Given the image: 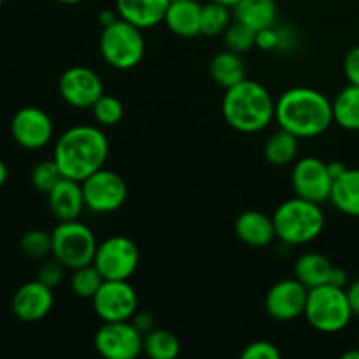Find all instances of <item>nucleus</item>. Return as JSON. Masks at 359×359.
<instances>
[{"label":"nucleus","mask_w":359,"mask_h":359,"mask_svg":"<svg viewBox=\"0 0 359 359\" xmlns=\"http://www.w3.org/2000/svg\"><path fill=\"white\" fill-rule=\"evenodd\" d=\"M214 2H219V4H223V6H226V7H230V9H233V7L238 6V4H241L242 0H214Z\"/></svg>","instance_id":"obj_44"},{"label":"nucleus","mask_w":359,"mask_h":359,"mask_svg":"<svg viewBox=\"0 0 359 359\" xmlns=\"http://www.w3.org/2000/svg\"><path fill=\"white\" fill-rule=\"evenodd\" d=\"M60 95L72 107L91 109L104 95V83L100 76L88 67H70L60 77Z\"/></svg>","instance_id":"obj_14"},{"label":"nucleus","mask_w":359,"mask_h":359,"mask_svg":"<svg viewBox=\"0 0 359 359\" xmlns=\"http://www.w3.org/2000/svg\"><path fill=\"white\" fill-rule=\"evenodd\" d=\"M7 175H9V170H7V165L4 163V160H2V158H0V189H2V186L6 184Z\"/></svg>","instance_id":"obj_43"},{"label":"nucleus","mask_w":359,"mask_h":359,"mask_svg":"<svg viewBox=\"0 0 359 359\" xmlns=\"http://www.w3.org/2000/svg\"><path fill=\"white\" fill-rule=\"evenodd\" d=\"M304 316L318 332L339 333L349 325L354 314L346 290L326 283L309 290Z\"/></svg>","instance_id":"obj_5"},{"label":"nucleus","mask_w":359,"mask_h":359,"mask_svg":"<svg viewBox=\"0 0 359 359\" xmlns=\"http://www.w3.org/2000/svg\"><path fill=\"white\" fill-rule=\"evenodd\" d=\"M2 4H4V0H0V7H2Z\"/></svg>","instance_id":"obj_48"},{"label":"nucleus","mask_w":359,"mask_h":359,"mask_svg":"<svg viewBox=\"0 0 359 359\" xmlns=\"http://www.w3.org/2000/svg\"><path fill=\"white\" fill-rule=\"evenodd\" d=\"M109 140L98 126L77 125L63 132L55 144V158L63 177L83 182L104 168Z\"/></svg>","instance_id":"obj_1"},{"label":"nucleus","mask_w":359,"mask_h":359,"mask_svg":"<svg viewBox=\"0 0 359 359\" xmlns=\"http://www.w3.org/2000/svg\"><path fill=\"white\" fill-rule=\"evenodd\" d=\"M20 249L32 259H44L51 255V233L44 230H30L21 237Z\"/></svg>","instance_id":"obj_33"},{"label":"nucleus","mask_w":359,"mask_h":359,"mask_svg":"<svg viewBox=\"0 0 359 359\" xmlns=\"http://www.w3.org/2000/svg\"><path fill=\"white\" fill-rule=\"evenodd\" d=\"M65 270L67 266L53 256L51 259H46V262H42V265L39 266L37 279L41 280V283H44L46 286L51 287V290H55V287L63 280Z\"/></svg>","instance_id":"obj_34"},{"label":"nucleus","mask_w":359,"mask_h":359,"mask_svg":"<svg viewBox=\"0 0 359 359\" xmlns=\"http://www.w3.org/2000/svg\"><path fill=\"white\" fill-rule=\"evenodd\" d=\"M139 262L140 252L135 242L114 235L98 244L93 265L105 280H128L135 273Z\"/></svg>","instance_id":"obj_8"},{"label":"nucleus","mask_w":359,"mask_h":359,"mask_svg":"<svg viewBox=\"0 0 359 359\" xmlns=\"http://www.w3.org/2000/svg\"><path fill=\"white\" fill-rule=\"evenodd\" d=\"M58 2L67 4V6H74V4H79V2H83V0H58Z\"/></svg>","instance_id":"obj_46"},{"label":"nucleus","mask_w":359,"mask_h":359,"mask_svg":"<svg viewBox=\"0 0 359 359\" xmlns=\"http://www.w3.org/2000/svg\"><path fill=\"white\" fill-rule=\"evenodd\" d=\"M279 28L273 27L263 28L256 32V48L262 51H279Z\"/></svg>","instance_id":"obj_36"},{"label":"nucleus","mask_w":359,"mask_h":359,"mask_svg":"<svg viewBox=\"0 0 359 359\" xmlns=\"http://www.w3.org/2000/svg\"><path fill=\"white\" fill-rule=\"evenodd\" d=\"M346 293H347V298H349L353 314L359 318V279L354 280L353 284H349V286L346 287Z\"/></svg>","instance_id":"obj_39"},{"label":"nucleus","mask_w":359,"mask_h":359,"mask_svg":"<svg viewBox=\"0 0 359 359\" xmlns=\"http://www.w3.org/2000/svg\"><path fill=\"white\" fill-rule=\"evenodd\" d=\"M333 121L346 130H359V86L349 84L333 100Z\"/></svg>","instance_id":"obj_26"},{"label":"nucleus","mask_w":359,"mask_h":359,"mask_svg":"<svg viewBox=\"0 0 359 359\" xmlns=\"http://www.w3.org/2000/svg\"><path fill=\"white\" fill-rule=\"evenodd\" d=\"M91 112H93V118L98 125L114 126L118 125L123 119V116H125V107H123L119 98L104 93L97 102H95V105L91 107Z\"/></svg>","instance_id":"obj_31"},{"label":"nucleus","mask_w":359,"mask_h":359,"mask_svg":"<svg viewBox=\"0 0 359 359\" xmlns=\"http://www.w3.org/2000/svg\"><path fill=\"white\" fill-rule=\"evenodd\" d=\"M53 304H55V297H53L51 287L35 279L18 287L11 302V309L20 321L37 323L51 312Z\"/></svg>","instance_id":"obj_16"},{"label":"nucleus","mask_w":359,"mask_h":359,"mask_svg":"<svg viewBox=\"0 0 359 359\" xmlns=\"http://www.w3.org/2000/svg\"><path fill=\"white\" fill-rule=\"evenodd\" d=\"M231 13L230 7L219 2L210 0L209 4L202 6V34L209 37L223 35L224 30L230 27Z\"/></svg>","instance_id":"obj_28"},{"label":"nucleus","mask_w":359,"mask_h":359,"mask_svg":"<svg viewBox=\"0 0 359 359\" xmlns=\"http://www.w3.org/2000/svg\"><path fill=\"white\" fill-rule=\"evenodd\" d=\"M242 359H280V351L269 340H256L245 346L242 351Z\"/></svg>","instance_id":"obj_35"},{"label":"nucleus","mask_w":359,"mask_h":359,"mask_svg":"<svg viewBox=\"0 0 359 359\" xmlns=\"http://www.w3.org/2000/svg\"><path fill=\"white\" fill-rule=\"evenodd\" d=\"M102 58L118 70H130L139 65L146 53L142 28L118 18L104 27L100 35Z\"/></svg>","instance_id":"obj_6"},{"label":"nucleus","mask_w":359,"mask_h":359,"mask_svg":"<svg viewBox=\"0 0 359 359\" xmlns=\"http://www.w3.org/2000/svg\"><path fill=\"white\" fill-rule=\"evenodd\" d=\"M235 233L249 248H266L276 235L273 217L259 210H245L235 221Z\"/></svg>","instance_id":"obj_18"},{"label":"nucleus","mask_w":359,"mask_h":359,"mask_svg":"<svg viewBox=\"0 0 359 359\" xmlns=\"http://www.w3.org/2000/svg\"><path fill=\"white\" fill-rule=\"evenodd\" d=\"M233 16L252 30H263L276 25L277 4L276 0H242L233 7Z\"/></svg>","instance_id":"obj_22"},{"label":"nucleus","mask_w":359,"mask_h":359,"mask_svg":"<svg viewBox=\"0 0 359 359\" xmlns=\"http://www.w3.org/2000/svg\"><path fill=\"white\" fill-rule=\"evenodd\" d=\"M170 0H116L119 18L142 28H153L163 23Z\"/></svg>","instance_id":"obj_19"},{"label":"nucleus","mask_w":359,"mask_h":359,"mask_svg":"<svg viewBox=\"0 0 359 359\" xmlns=\"http://www.w3.org/2000/svg\"><path fill=\"white\" fill-rule=\"evenodd\" d=\"M328 284H333V286L344 287V290H346V287H347V273H346V270L340 269V266H333L332 273H330Z\"/></svg>","instance_id":"obj_40"},{"label":"nucleus","mask_w":359,"mask_h":359,"mask_svg":"<svg viewBox=\"0 0 359 359\" xmlns=\"http://www.w3.org/2000/svg\"><path fill=\"white\" fill-rule=\"evenodd\" d=\"M223 35L226 49L237 53V55H244V53L256 48V30L237 20H235V23H230V27L224 30Z\"/></svg>","instance_id":"obj_30"},{"label":"nucleus","mask_w":359,"mask_h":359,"mask_svg":"<svg viewBox=\"0 0 359 359\" xmlns=\"http://www.w3.org/2000/svg\"><path fill=\"white\" fill-rule=\"evenodd\" d=\"M210 77L214 79V83L219 84L221 88L228 90V88L235 86L241 81L245 79V69L244 62H242V55L230 51H221L210 60L209 65Z\"/></svg>","instance_id":"obj_23"},{"label":"nucleus","mask_w":359,"mask_h":359,"mask_svg":"<svg viewBox=\"0 0 359 359\" xmlns=\"http://www.w3.org/2000/svg\"><path fill=\"white\" fill-rule=\"evenodd\" d=\"M95 349L107 359H135L144 353V335L132 321L104 323L95 333Z\"/></svg>","instance_id":"obj_10"},{"label":"nucleus","mask_w":359,"mask_h":359,"mask_svg":"<svg viewBox=\"0 0 359 359\" xmlns=\"http://www.w3.org/2000/svg\"><path fill=\"white\" fill-rule=\"evenodd\" d=\"M144 353L153 359H174L181 353V342L168 330L154 328L144 335Z\"/></svg>","instance_id":"obj_27"},{"label":"nucleus","mask_w":359,"mask_h":359,"mask_svg":"<svg viewBox=\"0 0 359 359\" xmlns=\"http://www.w3.org/2000/svg\"><path fill=\"white\" fill-rule=\"evenodd\" d=\"M48 205L58 223L60 221L79 219L81 212L86 209L83 184L74 179L62 177L58 184L48 193Z\"/></svg>","instance_id":"obj_17"},{"label":"nucleus","mask_w":359,"mask_h":359,"mask_svg":"<svg viewBox=\"0 0 359 359\" xmlns=\"http://www.w3.org/2000/svg\"><path fill=\"white\" fill-rule=\"evenodd\" d=\"M309 287L300 280L284 279L273 284L265 298V309L276 321L290 323L304 316L307 305Z\"/></svg>","instance_id":"obj_15"},{"label":"nucleus","mask_w":359,"mask_h":359,"mask_svg":"<svg viewBox=\"0 0 359 359\" xmlns=\"http://www.w3.org/2000/svg\"><path fill=\"white\" fill-rule=\"evenodd\" d=\"M97 248L95 233L79 219L60 221L51 231V255L69 270L91 265Z\"/></svg>","instance_id":"obj_7"},{"label":"nucleus","mask_w":359,"mask_h":359,"mask_svg":"<svg viewBox=\"0 0 359 359\" xmlns=\"http://www.w3.org/2000/svg\"><path fill=\"white\" fill-rule=\"evenodd\" d=\"M330 202L347 216L359 217V168H347L333 181Z\"/></svg>","instance_id":"obj_21"},{"label":"nucleus","mask_w":359,"mask_h":359,"mask_svg":"<svg viewBox=\"0 0 359 359\" xmlns=\"http://www.w3.org/2000/svg\"><path fill=\"white\" fill-rule=\"evenodd\" d=\"M276 121L298 139L319 137L335 123L333 102L312 88H291L276 102Z\"/></svg>","instance_id":"obj_2"},{"label":"nucleus","mask_w":359,"mask_h":359,"mask_svg":"<svg viewBox=\"0 0 359 359\" xmlns=\"http://www.w3.org/2000/svg\"><path fill=\"white\" fill-rule=\"evenodd\" d=\"M328 170H330V175L333 177V181H335V179H339L340 175L347 170V167L342 163V161H330Z\"/></svg>","instance_id":"obj_42"},{"label":"nucleus","mask_w":359,"mask_h":359,"mask_svg":"<svg viewBox=\"0 0 359 359\" xmlns=\"http://www.w3.org/2000/svg\"><path fill=\"white\" fill-rule=\"evenodd\" d=\"M223 116L237 132H262L276 119V102L263 84L244 79L224 93Z\"/></svg>","instance_id":"obj_3"},{"label":"nucleus","mask_w":359,"mask_h":359,"mask_svg":"<svg viewBox=\"0 0 359 359\" xmlns=\"http://www.w3.org/2000/svg\"><path fill=\"white\" fill-rule=\"evenodd\" d=\"M11 133L16 140L18 146L25 149H41L48 146L55 133L51 118L41 107H28L20 109L11 119Z\"/></svg>","instance_id":"obj_13"},{"label":"nucleus","mask_w":359,"mask_h":359,"mask_svg":"<svg viewBox=\"0 0 359 359\" xmlns=\"http://www.w3.org/2000/svg\"><path fill=\"white\" fill-rule=\"evenodd\" d=\"M62 172H60L58 165H56L55 158L51 160H42L32 168V174H30V182L39 193H44L48 195L53 188L60 182L62 179Z\"/></svg>","instance_id":"obj_32"},{"label":"nucleus","mask_w":359,"mask_h":359,"mask_svg":"<svg viewBox=\"0 0 359 359\" xmlns=\"http://www.w3.org/2000/svg\"><path fill=\"white\" fill-rule=\"evenodd\" d=\"M344 72H346L349 84L359 86V46L351 49L344 60Z\"/></svg>","instance_id":"obj_37"},{"label":"nucleus","mask_w":359,"mask_h":359,"mask_svg":"<svg viewBox=\"0 0 359 359\" xmlns=\"http://www.w3.org/2000/svg\"><path fill=\"white\" fill-rule=\"evenodd\" d=\"M118 18H119L118 11L114 13V11H111V9H104L100 14H98V20H100L102 27H107V25H111L112 21H116Z\"/></svg>","instance_id":"obj_41"},{"label":"nucleus","mask_w":359,"mask_h":359,"mask_svg":"<svg viewBox=\"0 0 359 359\" xmlns=\"http://www.w3.org/2000/svg\"><path fill=\"white\" fill-rule=\"evenodd\" d=\"M104 277L98 272L97 266L91 265L79 266V269L72 270V279H70V286L72 291L81 298H93L100 286L104 284Z\"/></svg>","instance_id":"obj_29"},{"label":"nucleus","mask_w":359,"mask_h":359,"mask_svg":"<svg viewBox=\"0 0 359 359\" xmlns=\"http://www.w3.org/2000/svg\"><path fill=\"white\" fill-rule=\"evenodd\" d=\"M333 265L321 252H305L294 263V276L302 284L311 287L326 284L332 273Z\"/></svg>","instance_id":"obj_24"},{"label":"nucleus","mask_w":359,"mask_h":359,"mask_svg":"<svg viewBox=\"0 0 359 359\" xmlns=\"http://www.w3.org/2000/svg\"><path fill=\"white\" fill-rule=\"evenodd\" d=\"M291 184L297 196L311 202L323 203L330 200L333 177L330 175L328 163L316 156H305L294 163L291 172Z\"/></svg>","instance_id":"obj_12"},{"label":"nucleus","mask_w":359,"mask_h":359,"mask_svg":"<svg viewBox=\"0 0 359 359\" xmlns=\"http://www.w3.org/2000/svg\"><path fill=\"white\" fill-rule=\"evenodd\" d=\"M91 304L104 323L130 321L139 311V298L128 280H104Z\"/></svg>","instance_id":"obj_11"},{"label":"nucleus","mask_w":359,"mask_h":359,"mask_svg":"<svg viewBox=\"0 0 359 359\" xmlns=\"http://www.w3.org/2000/svg\"><path fill=\"white\" fill-rule=\"evenodd\" d=\"M170 2H184V0H170Z\"/></svg>","instance_id":"obj_47"},{"label":"nucleus","mask_w":359,"mask_h":359,"mask_svg":"<svg viewBox=\"0 0 359 359\" xmlns=\"http://www.w3.org/2000/svg\"><path fill=\"white\" fill-rule=\"evenodd\" d=\"M276 235L286 245H304L316 241L325 228V212L321 203L302 196L286 200L273 212Z\"/></svg>","instance_id":"obj_4"},{"label":"nucleus","mask_w":359,"mask_h":359,"mask_svg":"<svg viewBox=\"0 0 359 359\" xmlns=\"http://www.w3.org/2000/svg\"><path fill=\"white\" fill-rule=\"evenodd\" d=\"M130 321L133 323V326H135L142 335H146L151 330H154V316L147 311H137Z\"/></svg>","instance_id":"obj_38"},{"label":"nucleus","mask_w":359,"mask_h":359,"mask_svg":"<svg viewBox=\"0 0 359 359\" xmlns=\"http://www.w3.org/2000/svg\"><path fill=\"white\" fill-rule=\"evenodd\" d=\"M342 359H359V351H347L342 354Z\"/></svg>","instance_id":"obj_45"},{"label":"nucleus","mask_w":359,"mask_h":359,"mask_svg":"<svg viewBox=\"0 0 359 359\" xmlns=\"http://www.w3.org/2000/svg\"><path fill=\"white\" fill-rule=\"evenodd\" d=\"M86 209L95 214H111L121 209L128 198V186L116 172L100 168L83 182Z\"/></svg>","instance_id":"obj_9"},{"label":"nucleus","mask_w":359,"mask_h":359,"mask_svg":"<svg viewBox=\"0 0 359 359\" xmlns=\"http://www.w3.org/2000/svg\"><path fill=\"white\" fill-rule=\"evenodd\" d=\"M163 23L179 37L191 39L202 35V6L196 0L170 2Z\"/></svg>","instance_id":"obj_20"},{"label":"nucleus","mask_w":359,"mask_h":359,"mask_svg":"<svg viewBox=\"0 0 359 359\" xmlns=\"http://www.w3.org/2000/svg\"><path fill=\"white\" fill-rule=\"evenodd\" d=\"M298 137L287 130L279 128L266 139L263 154L273 167H286L293 163L298 156Z\"/></svg>","instance_id":"obj_25"}]
</instances>
